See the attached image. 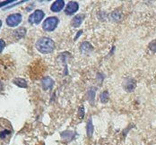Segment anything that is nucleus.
Here are the masks:
<instances>
[{
    "mask_svg": "<svg viewBox=\"0 0 156 145\" xmlns=\"http://www.w3.org/2000/svg\"><path fill=\"white\" fill-rule=\"evenodd\" d=\"M44 16L45 15L41 10H37L29 17V22L32 24H39L43 19Z\"/></svg>",
    "mask_w": 156,
    "mask_h": 145,
    "instance_id": "nucleus-6",
    "label": "nucleus"
},
{
    "mask_svg": "<svg viewBox=\"0 0 156 145\" xmlns=\"http://www.w3.org/2000/svg\"><path fill=\"white\" fill-rule=\"evenodd\" d=\"M89 95H90V99H91V102H93V99L94 98V91H91L89 92Z\"/></svg>",
    "mask_w": 156,
    "mask_h": 145,
    "instance_id": "nucleus-19",
    "label": "nucleus"
},
{
    "mask_svg": "<svg viewBox=\"0 0 156 145\" xmlns=\"http://www.w3.org/2000/svg\"><path fill=\"white\" fill-rule=\"evenodd\" d=\"M25 32H26V30H25L24 28H20V29L15 31L13 33H14L15 38H16V40H19V39L23 38V37L25 35Z\"/></svg>",
    "mask_w": 156,
    "mask_h": 145,
    "instance_id": "nucleus-12",
    "label": "nucleus"
},
{
    "mask_svg": "<svg viewBox=\"0 0 156 145\" xmlns=\"http://www.w3.org/2000/svg\"><path fill=\"white\" fill-rule=\"evenodd\" d=\"M16 71L14 60L8 57L4 56L0 57V79H9Z\"/></svg>",
    "mask_w": 156,
    "mask_h": 145,
    "instance_id": "nucleus-1",
    "label": "nucleus"
},
{
    "mask_svg": "<svg viewBox=\"0 0 156 145\" xmlns=\"http://www.w3.org/2000/svg\"><path fill=\"white\" fill-rule=\"evenodd\" d=\"M1 26H2V21L0 20V28H1Z\"/></svg>",
    "mask_w": 156,
    "mask_h": 145,
    "instance_id": "nucleus-21",
    "label": "nucleus"
},
{
    "mask_svg": "<svg viewBox=\"0 0 156 145\" xmlns=\"http://www.w3.org/2000/svg\"><path fill=\"white\" fill-rule=\"evenodd\" d=\"M53 84H54V81L52 80L50 77H45L43 78L41 81V85H42V88L43 90L47 91L49 90L53 87Z\"/></svg>",
    "mask_w": 156,
    "mask_h": 145,
    "instance_id": "nucleus-10",
    "label": "nucleus"
},
{
    "mask_svg": "<svg viewBox=\"0 0 156 145\" xmlns=\"http://www.w3.org/2000/svg\"><path fill=\"white\" fill-rule=\"evenodd\" d=\"M2 88H3V85H2V83H1V81H0V91H2Z\"/></svg>",
    "mask_w": 156,
    "mask_h": 145,
    "instance_id": "nucleus-20",
    "label": "nucleus"
},
{
    "mask_svg": "<svg viewBox=\"0 0 156 145\" xmlns=\"http://www.w3.org/2000/svg\"><path fill=\"white\" fill-rule=\"evenodd\" d=\"M109 99V94H108V91H104L102 94H101V100L103 102V103H106Z\"/></svg>",
    "mask_w": 156,
    "mask_h": 145,
    "instance_id": "nucleus-15",
    "label": "nucleus"
},
{
    "mask_svg": "<svg viewBox=\"0 0 156 145\" xmlns=\"http://www.w3.org/2000/svg\"><path fill=\"white\" fill-rule=\"evenodd\" d=\"M83 15H78V16H75L73 22H72V24L74 27H79L81 25V23L83 22Z\"/></svg>",
    "mask_w": 156,
    "mask_h": 145,
    "instance_id": "nucleus-11",
    "label": "nucleus"
},
{
    "mask_svg": "<svg viewBox=\"0 0 156 145\" xmlns=\"http://www.w3.org/2000/svg\"><path fill=\"white\" fill-rule=\"evenodd\" d=\"M5 41H4L3 40H0V53L3 51V49H4V48H5Z\"/></svg>",
    "mask_w": 156,
    "mask_h": 145,
    "instance_id": "nucleus-18",
    "label": "nucleus"
},
{
    "mask_svg": "<svg viewBox=\"0 0 156 145\" xmlns=\"http://www.w3.org/2000/svg\"><path fill=\"white\" fill-rule=\"evenodd\" d=\"M14 133L12 124L5 118L0 117V145H6Z\"/></svg>",
    "mask_w": 156,
    "mask_h": 145,
    "instance_id": "nucleus-2",
    "label": "nucleus"
},
{
    "mask_svg": "<svg viewBox=\"0 0 156 145\" xmlns=\"http://www.w3.org/2000/svg\"><path fill=\"white\" fill-rule=\"evenodd\" d=\"M21 22H22V16L20 14H13V15H10L6 18L7 25L11 26V27L17 26Z\"/></svg>",
    "mask_w": 156,
    "mask_h": 145,
    "instance_id": "nucleus-5",
    "label": "nucleus"
},
{
    "mask_svg": "<svg viewBox=\"0 0 156 145\" xmlns=\"http://www.w3.org/2000/svg\"><path fill=\"white\" fill-rule=\"evenodd\" d=\"M58 23V19L57 17H48L43 22V30L46 32H52L56 29Z\"/></svg>",
    "mask_w": 156,
    "mask_h": 145,
    "instance_id": "nucleus-4",
    "label": "nucleus"
},
{
    "mask_svg": "<svg viewBox=\"0 0 156 145\" xmlns=\"http://www.w3.org/2000/svg\"><path fill=\"white\" fill-rule=\"evenodd\" d=\"M14 83L16 84L17 86L19 87H22V88H26L27 87V81L24 80V79H22V78H16L14 80Z\"/></svg>",
    "mask_w": 156,
    "mask_h": 145,
    "instance_id": "nucleus-13",
    "label": "nucleus"
},
{
    "mask_svg": "<svg viewBox=\"0 0 156 145\" xmlns=\"http://www.w3.org/2000/svg\"><path fill=\"white\" fill-rule=\"evenodd\" d=\"M79 8V5L76 2H74V1H71L69 2L67 5H66V7L65 9V13L68 16H71V15H74Z\"/></svg>",
    "mask_w": 156,
    "mask_h": 145,
    "instance_id": "nucleus-7",
    "label": "nucleus"
},
{
    "mask_svg": "<svg viewBox=\"0 0 156 145\" xmlns=\"http://www.w3.org/2000/svg\"><path fill=\"white\" fill-rule=\"evenodd\" d=\"M93 133H94V126H93L92 119H90L88 122V125H87V134H88V136L91 137Z\"/></svg>",
    "mask_w": 156,
    "mask_h": 145,
    "instance_id": "nucleus-14",
    "label": "nucleus"
},
{
    "mask_svg": "<svg viewBox=\"0 0 156 145\" xmlns=\"http://www.w3.org/2000/svg\"><path fill=\"white\" fill-rule=\"evenodd\" d=\"M64 5H65V2L63 0H57V1H55L51 5L50 9H51L52 12H56L57 13V12H59V11L62 10Z\"/></svg>",
    "mask_w": 156,
    "mask_h": 145,
    "instance_id": "nucleus-8",
    "label": "nucleus"
},
{
    "mask_svg": "<svg viewBox=\"0 0 156 145\" xmlns=\"http://www.w3.org/2000/svg\"><path fill=\"white\" fill-rule=\"evenodd\" d=\"M150 48L153 52H156V40L153 41L151 44H150Z\"/></svg>",
    "mask_w": 156,
    "mask_h": 145,
    "instance_id": "nucleus-17",
    "label": "nucleus"
},
{
    "mask_svg": "<svg viewBox=\"0 0 156 145\" xmlns=\"http://www.w3.org/2000/svg\"><path fill=\"white\" fill-rule=\"evenodd\" d=\"M112 17L115 19V20H120V18H121V15L119 14V12H114L113 13V15H112Z\"/></svg>",
    "mask_w": 156,
    "mask_h": 145,
    "instance_id": "nucleus-16",
    "label": "nucleus"
},
{
    "mask_svg": "<svg viewBox=\"0 0 156 145\" xmlns=\"http://www.w3.org/2000/svg\"><path fill=\"white\" fill-rule=\"evenodd\" d=\"M36 48L41 53L48 54V53H50L53 51V49L55 48V43L50 38L42 37L37 41Z\"/></svg>",
    "mask_w": 156,
    "mask_h": 145,
    "instance_id": "nucleus-3",
    "label": "nucleus"
},
{
    "mask_svg": "<svg viewBox=\"0 0 156 145\" xmlns=\"http://www.w3.org/2000/svg\"><path fill=\"white\" fill-rule=\"evenodd\" d=\"M123 86L126 91H133L134 89L136 88V81L133 79H126L123 83Z\"/></svg>",
    "mask_w": 156,
    "mask_h": 145,
    "instance_id": "nucleus-9",
    "label": "nucleus"
}]
</instances>
